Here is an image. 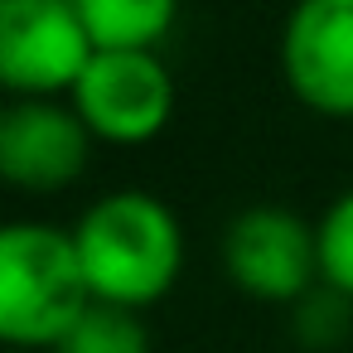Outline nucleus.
<instances>
[{
    "label": "nucleus",
    "instance_id": "f257e3e1",
    "mask_svg": "<svg viewBox=\"0 0 353 353\" xmlns=\"http://www.w3.org/2000/svg\"><path fill=\"white\" fill-rule=\"evenodd\" d=\"M73 242H78L92 300L121 305V310L155 305L174 285L184 261V237L174 213L155 194H141V189L97 199L83 213Z\"/></svg>",
    "mask_w": 353,
    "mask_h": 353
},
{
    "label": "nucleus",
    "instance_id": "f03ea898",
    "mask_svg": "<svg viewBox=\"0 0 353 353\" xmlns=\"http://www.w3.org/2000/svg\"><path fill=\"white\" fill-rule=\"evenodd\" d=\"M88 305L92 285L73 232L54 223H10L0 237V334L20 348H59Z\"/></svg>",
    "mask_w": 353,
    "mask_h": 353
},
{
    "label": "nucleus",
    "instance_id": "7ed1b4c3",
    "mask_svg": "<svg viewBox=\"0 0 353 353\" xmlns=\"http://www.w3.org/2000/svg\"><path fill=\"white\" fill-rule=\"evenodd\" d=\"M97 44L73 0H0V83L25 97L78 88Z\"/></svg>",
    "mask_w": 353,
    "mask_h": 353
},
{
    "label": "nucleus",
    "instance_id": "20e7f679",
    "mask_svg": "<svg viewBox=\"0 0 353 353\" xmlns=\"http://www.w3.org/2000/svg\"><path fill=\"white\" fill-rule=\"evenodd\" d=\"M228 276L256 300L300 305L319 276V228L290 208H247L228 223L223 237Z\"/></svg>",
    "mask_w": 353,
    "mask_h": 353
},
{
    "label": "nucleus",
    "instance_id": "39448f33",
    "mask_svg": "<svg viewBox=\"0 0 353 353\" xmlns=\"http://www.w3.org/2000/svg\"><path fill=\"white\" fill-rule=\"evenodd\" d=\"M73 112L83 126L117 145H141L165 131L174 112V83L155 54H92L73 88Z\"/></svg>",
    "mask_w": 353,
    "mask_h": 353
},
{
    "label": "nucleus",
    "instance_id": "423d86ee",
    "mask_svg": "<svg viewBox=\"0 0 353 353\" xmlns=\"http://www.w3.org/2000/svg\"><path fill=\"white\" fill-rule=\"evenodd\" d=\"M290 92L319 117H353V0H300L281 34Z\"/></svg>",
    "mask_w": 353,
    "mask_h": 353
},
{
    "label": "nucleus",
    "instance_id": "0eeeda50",
    "mask_svg": "<svg viewBox=\"0 0 353 353\" xmlns=\"http://www.w3.org/2000/svg\"><path fill=\"white\" fill-rule=\"evenodd\" d=\"M92 131L73 107L25 97L0 117V174L25 194H59L88 170Z\"/></svg>",
    "mask_w": 353,
    "mask_h": 353
},
{
    "label": "nucleus",
    "instance_id": "6e6552de",
    "mask_svg": "<svg viewBox=\"0 0 353 353\" xmlns=\"http://www.w3.org/2000/svg\"><path fill=\"white\" fill-rule=\"evenodd\" d=\"M73 6L102 54H150L170 34L179 0H73Z\"/></svg>",
    "mask_w": 353,
    "mask_h": 353
},
{
    "label": "nucleus",
    "instance_id": "1a4fd4ad",
    "mask_svg": "<svg viewBox=\"0 0 353 353\" xmlns=\"http://www.w3.org/2000/svg\"><path fill=\"white\" fill-rule=\"evenodd\" d=\"M54 353H150V334L136 310L92 300L88 314L63 334V343Z\"/></svg>",
    "mask_w": 353,
    "mask_h": 353
},
{
    "label": "nucleus",
    "instance_id": "9d476101",
    "mask_svg": "<svg viewBox=\"0 0 353 353\" xmlns=\"http://www.w3.org/2000/svg\"><path fill=\"white\" fill-rule=\"evenodd\" d=\"M319 276L353 300V189L319 218Z\"/></svg>",
    "mask_w": 353,
    "mask_h": 353
},
{
    "label": "nucleus",
    "instance_id": "9b49d317",
    "mask_svg": "<svg viewBox=\"0 0 353 353\" xmlns=\"http://www.w3.org/2000/svg\"><path fill=\"white\" fill-rule=\"evenodd\" d=\"M353 324V300L339 295L334 285L324 290H310L300 305H295V334L310 343V348H329L339 343V334Z\"/></svg>",
    "mask_w": 353,
    "mask_h": 353
}]
</instances>
